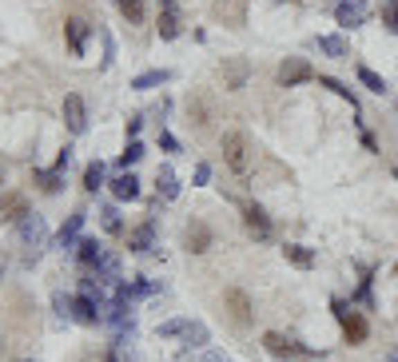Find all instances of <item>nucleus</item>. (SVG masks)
<instances>
[{"label":"nucleus","mask_w":398,"mask_h":362,"mask_svg":"<svg viewBox=\"0 0 398 362\" xmlns=\"http://www.w3.org/2000/svg\"><path fill=\"white\" fill-rule=\"evenodd\" d=\"M219 147H223V163H227L235 175L251 172V147H247V136H243V132H223Z\"/></svg>","instance_id":"obj_1"},{"label":"nucleus","mask_w":398,"mask_h":362,"mask_svg":"<svg viewBox=\"0 0 398 362\" xmlns=\"http://www.w3.org/2000/svg\"><path fill=\"white\" fill-rule=\"evenodd\" d=\"M331 307H334V315H338V323H343V334H347V343H350V347H363V343H366V318L359 315V311H350L343 299H334Z\"/></svg>","instance_id":"obj_2"},{"label":"nucleus","mask_w":398,"mask_h":362,"mask_svg":"<svg viewBox=\"0 0 398 362\" xmlns=\"http://www.w3.org/2000/svg\"><path fill=\"white\" fill-rule=\"evenodd\" d=\"M16 235H20V243H24V247L40 251V247L48 243V223H44V215H36V211H32V215H24V219L16 223Z\"/></svg>","instance_id":"obj_3"},{"label":"nucleus","mask_w":398,"mask_h":362,"mask_svg":"<svg viewBox=\"0 0 398 362\" xmlns=\"http://www.w3.org/2000/svg\"><path fill=\"white\" fill-rule=\"evenodd\" d=\"M24 215H32L28 195L24 191H0V223H20Z\"/></svg>","instance_id":"obj_4"},{"label":"nucleus","mask_w":398,"mask_h":362,"mask_svg":"<svg viewBox=\"0 0 398 362\" xmlns=\"http://www.w3.org/2000/svg\"><path fill=\"white\" fill-rule=\"evenodd\" d=\"M263 350H267V354H275V359H299V354H307V347H299L295 338H283L279 331L263 334Z\"/></svg>","instance_id":"obj_5"},{"label":"nucleus","mask_w":398,"mask_h":362,"mask_svg":"<svg viewBox=\"0 0 398 362\" xmlns=\"http://www.w3.org/2000/svg\"><path fill=\"white\" fill-rule=\"evenodd\" d=\"M64 124H68V132H72V136H80V132L88 127V108H84V100H80L76 92L64 96Z\"/></svg>","instance_id":"obj_6"},{"label":"nucleus","mask_w":398,"mask_h":362,"mask_svg":"<svg viewBox=\"0 0 398 362\" xmlns=\"http://www.w3.org/2000/svg\"><path fill=\"white\" fill-rule=\"evenodd\" d=\"M159 40H175L179 36V4L175 0H159Z\"/></svg>","instance_id":"obj_7"},{"label":"nucleus","mask_w":398,"mask_h":362,"mask_svg":"<svg viewBox=\"0 0 398 362\" xmlns=\"http://www.w3.org/2000/svg\"><path fill=\"white\" fill-rule=\"evenodd\" d=\"M334 20H338L343 28H359L366 20V4L363 0H338V4H334Z\"/></svg>","instance_id":"obj_8"},{"label":"nucleus","mask_w":398,"mask_h":362,"mask_svg":"<svg viewBox=\"0 0 398 362\" xmlns=\"http://www.w3.org/2000/svg\"><path fill=\"white\" fill-rule=\"evenodd\" d=\"M247 76H251V64L247 60H227L223 64V88H227V92H239V88H243V84H247Z\"/></svg>","instance_id":"obj_9"},{"label":"nucleus","mask_w":398,"mask_h":362,"mask_svg":"<svg viewBox=\"0 0 398 362\" xmlns=\"http://www.w3.org/2000/svg\"><path fill=\"white\" fill-rule=\"evenodd\" d=\"M307 80H315L311 64H302V60H287L283 68H279V84H283V88H295V84H307Z\"/></svg>","instance_id":"obj_10"},{"label":"nucleus","mask_w":398,"mask_h":362,"mask_svg":"<svg viewBox=\"0 0 398 362\" xmlns=\"http://www.w3.org/2000/svg\"><path fill=\"white\" fill-rule=\"evenodd\" d=\"M183 243H188V251H191V255H203L207 247H211V231H207V223L191 219V223H188V231H183Z\"/></svg>","instance_id":"obj_11"},{"label":"nucleus","mask_w":398,"mask_h":362,"mask_svg":"<svg viewBox=\"0 0 398 362\" xmlns=\"http://www.w3.org/2000/svg\"><path fill=\"white\" fill-rule=\"evenodd\" d=\"M243 223H247V231H251L255 239H267L271 235V219H267V211H263V207L247 203V207H243Z\"/></svg>","instance_id":"obj_12"},{"label":"nucleus","mask_w":398,"mask_h":362,"mask_svg":"<svg viewBox=\"0 0 398 362\" xmlns=\"http://www.w3.org/2000/svg\"><path fill=\"white\" fill-rule=\"evenodd\" d=\"M80 227H84V211H72L68 223L60 227V235H56V247H60V251H72L80 243Z\"/></svg>","instance_id":"obj_13"},{"label":"nucleus","mask_w":398,"mask_h":362,"mask_svg":"<svg viewBox=\"0 0 398 362\" xmlns=\"http://www.w3.org/2000/svg\"><path fill=\"white\" fill-rule=\"evenodd\" d=\"M227 307H231V318H235L239 327H247V323H251V299H247V291L231 287V291H227Z\"/></svg>","instance_id":"obj_14"},{"label":"nucleus","mask_w":398,"mask_h":362,"mask_svg":"<svg viewBox=\"0 0 398 362\" xmlns=\"http://www.w3.org/2000/svg\"><path fill=\"white\" fill-rule=\"evenodd\" d=\"M72 318H76V323H84V327H96L104 315H100V302H96V299L80 295V299H72Z\"/></svg>","instance_id":"obj_15"},{"label":"nucleus","mask_w":398,"mask_h":362,"mask_svg":"<svg viewBox=\"0 0 398 362\" xmlns=\"http://www.w3.org/2000/svg\"><path fill=\"white\" fill-rule=\"evenodd\" d=\"M283 259L291 263V267H299V271L315 267V251H311V247H302V243H283Z\"/></svg>","instance_id":"obj_16"},{"label":"nucleus","mask_w":398,"mask_h":362,"mask_svg":"<svg viewBox=\"0 0 398 362\" xmlns=\"http://www.w3.org/2000/svg\"><path fill=\"white\" fill-rule=\"evenodd\" d=\"M64 32H68V48H72V56H84V44H88V24H84L80 16H72V20L64 24Z\"/></svg>","instance_id":"obj_17"},{"label":"nucleus","mask_w":398,"mask_h":362,"mask_svg":"<svg viewBox=\"0 0 398 362\" xmlns=\"http://www.w3.org/2000/svg\"><path fill=\"white\" fill-rule=\"evenodd\" d=\"M111 195H116V199H127V203L140 199V179H136L132 172L116 175V179H111Z\"/></svg>","instance_id":"obj_18"},{"label":"nucleus","mask_w":398,"mask_h":362,"mask_svg":"<svg viewBox=\"0 0 398 362\" xmlns=\"http://www.w3.org/2000/svg\"><path fill=\"white\" fill-rule=\"evenodd\" d=\"M156 191L163 203H172V199H179V179H175L172 168H159L156 172Z\"/></svg>","instance_id":"obj_19"},{"label":"nucleus","mask_w":398,"mask_h":362,"mask_svg":"<svg viewBox=\"0 0 398 362\" xmlns=\"http://www.w3.org/2000/svg\"><path fill=\"white\" fill-rule=\"evenodd\" d=\"M311 48H318V52L331 56V60H343V56H347V40H343V36H315Z\"/></svg>","instance_id":"obj_20"},{"label":"nucleus","mask_w":398,"mask_h":362,"mask_svg":"<svg viewBox=\"0 0 398 362\" xmlns=\"http://www.w3.org/2000/svg\"><path fill=\"white\" fill-rule=\"evenodd\" d=\"M168 80H172V72H168V68H152V72H140V76L132 80V88H136V92H152V88L168 84Z\"/></svg>","instance_id":"obj_21"},{"label":"nucleus","mask_w":398,"mask_h":362,"mask_svg":"<svg viewBox=\"0 0 398 362\" xmlns=\"http://www.w3.org/2000/svg\"><path fill=\"white\" fill-rule=\"evenodd\" d=\"M72 251H76L80 267H88V271H92L96 263H100V255H104V251H100V243H96V239H80V243L72 247Z\"/></svg>","instance_id":"obj_22"},{"label":"nucleus","mask_w":398,"mask_h":362,"mask_svg":"<svg viewBox=\"0 0 398 362\" xmlns=\"http://www.w3.org/2000/svg\"><path fill=\"white\" fill-rule=\"evenodd\" d=\"M152 239H156L152 223H143V227H136V231L127 235V247H132L136 255H147V251H152Z\"/></svg>","instance_id":"obj_23"},{"label":"nucleus","mask_w":398,"mask_h":362,"mask_svg":"<svg viewBox=\"0 0 398 362\" xmlns=\"http://www.w3.org/2000/svg\"><path fill=\"white\" fill-rule=\"evenodd\" d=\"M100 188H104V163L92 159V163L84 168V191H100Z\"/></svg>","instance_id":"obj_24"},{"label":"nucleus","mask_w":398,"mask_h":362,"mask_svg":"<svg viewBox=\"0 0 398 362\" xmlns=\"http://www.w3.org/2000/svg\"><path fill=\"white\" fill-rule=\"evenodd\" d=\"M359 84H363V88H370V92H379V96L386 92V80H382L374 68H366V64L359 68Z\"/></svg>","instance_id":"obj_25"},{"label":"nucleus","mask_w":398,"mask_h":362,"mask_svg":"<svg viewBox=\"0 0 398 362\" xmlns=\"http://www.w3.org/2000/svg\"><path fill=\"white\" fill-rule=\"evenodd\" d=\"M207 338H211V334H207L203 323H188V331H183V343H188V347H207Z\"/></svg>","instance_id":"obj_26"},{"label":"nucleus","mask_w":398,"mask_h":362,"mask_svg":"<svg viewBox=\"0 0 398 362\" xmlns=\"http://www.w3.org/2000/svg\"><path fill=\"white\" fill-rule=\"evenodd\" d=\"M318 88H331L334 96H343V100H350V108H359V100H354V92H350L347 84H338V80H331V76H318Z\"/></svg>","instance_id":"obj_27"},{"label":"nucleus","mask_w":398,"mask_h":362,"mask_svg":"<svg viewBox=\"0 0 398 362\" xmlns=\"http://www.w3.org/2000/svg\"><path fill=\"white\" fill-rule=\"evenodd\" d=\"M120 4V12L132 20V24H143V0H116Z\"/></svg>","instance_id":"obj_28"},{"label":"nucleus","mask_w":398,"mask_h":362,"mask_svg":"<svg viewBox=\"0 0 398 362\" xmlns=\"http://www.w3.org/2000/svg\"><path fill=\"white\" fill-rule=\"evenodd\" d=\"M188 331V318H172V323H159V338H183Z\"/></svg>","instance_id":"obj_29"},{"label":"nucleus","mask_w":398,"mask_h":362,"mask_svg":"<svg viewBox=\"0 0 398 362\" xmlns=\"http://www.w3.org/2000/svg\"><path fill=\"white\" fill-rule=\"evenodd\" d=\"M140 159H143V143L140 140H127L124 156H120V168H132V163H140Z\"/></svg>","instance_id":"obj_30"},{"label":"nucleus","mask_w":398,"mask_h":362,"mask_svg":"<svg viewBox=\"0 0 398 362\" xmlns=\"http://www.w3.org/2000/svg\"><path fill=\"white\" fill-rule=\"evenodd\" d=\"M379 16H382V24H386V32H398V0H386Z\"/></svg>","instance_id":"obj_31"},{"label":"nucleus","mask_w":398,"mask_h":362,"mask_svg":"<svg viewBox=\"0 0 398 362\" xmlns=\"http://www.w3.org/2000/svg\"><path fill=\"white\" fill-rule=\"evenodd\" d=\"M36 179H40V188H44V191H60L64 172H56V168H52V172H36Z\"/></svg>","instance_id":"obj_32"},{"label":"nucleus","mask_w":398,"mask_h":362,"mask_svg":"<svg viewBox=\"0 0 398 362\" xmlns=\"http://www.w3.org/2000/svg\"><path fill=\"white\" fill-rule=\"evenodd\" d=\"M100 219H104V231L120 235V227H124V223H120V211H116V207H104V211H100Z\"/></svg>","instance_id":"obj_33"},{"label":"nucleus","mask_w":398,"mask_h":362,"mask_svg":"<svg viewBox=\"0 0 398 362\" xmlns=\"http://www.w3.org/2000/svg\"><path fill=\"white\" fill-rule=\"evenodd\" d=\"M52 307H56V315H60V318L72 315V299H64V295H56V299H52Z\"/></svg>","instance_id":"obj_34"},{"label":"nucleus","mask_w":398,"mask_h":362,"mask_svg":"<svg viewBox=\"0 0 398 362\" xmlns=\"http://www.w3.org/2000/svg\"><path fill=\"white\" fill-rule=\"evenodd\" d=\"M159 147L163 152H179V140H175L172 132H159Z\"/></svg>","instance_id":"obj_35"},{"label":"nucleus","mask_w":398,"mask_h":362,"mask_svg":"<svg viewBox=\"0 0 398 362\" xmlns=\"http://www.w3.org/2000/svg\"><path fill=\"white\" fill-rule=\"evenodd\" d=\"M207 179H211V168H207V163H199V168H195V183H199V188H203Z\"/></svg>","instance_id":"obj_36"},{"label":"nucleus","mask_w":398,"mask_h":362,"mask_svg":"<svg viewBox=\"0 0 398 362\" xmlns=\"http://www.w3.org/2000/svg\"><path fill=\"white\" fill-rule=\"evenodd\" d=\"M140 124H143L140 116H132V120H127V136H132V140H136V132H140Z\"/></svg>","instance_id":"obj_37"},{"label":"nucleus","mask_w":398,"mask_h":362,"mask_svg":"<svg viewBox=\"0 0 398 362\" xmlns=\"http://www.w3.org/2000/svg\"><path fill=\"white\" fill-rule=\"evenodd\" d=\"M203 362H227V354H219V350H207Z\"/></svg>","instance_id":"obj_38"},{"label":"nucleus","mask_w":398,"mask_h":362,"mask_svg":"<svg viewBox=\"0 0 398 362\" xmlns=\"http://www.w3.org/2000/svg\"><path fill=\"white\" fill-rule=\"evenodd\" d=\"M0 183H4V172H0Z\"/></svg>","instance_id":"obj_39"},{"label":"nucleus","mask_w":398,"mask_h":362,"mask_svg":"<svg viewBox=\"0 0 398 362\" xmlns=\"http://www.w3.org/2000/svg\"><path fill=\"white\" fill-rule=\"evenodd\" d=\"M395 179H398V168H395Z\"/></svg>","instance_id":"obj_40"},{"label":"nucleus","mask_w":398,"mask_h":362,"mask_svg":"<svg viewBox=\"0 0 398 362\" xmlns=\"http://www.w3.org/2000/svg\"><path fill=\"white\" fill-rule=\"evenodd\" d=\"M219 4H227V0H219Z\"/></svg>","instance_id":"obj_41"}]
</instances>
